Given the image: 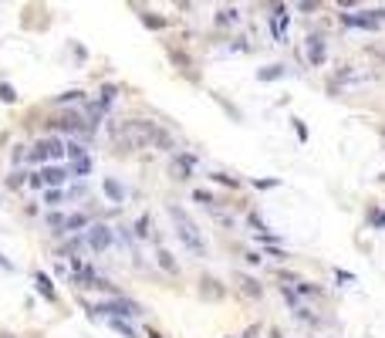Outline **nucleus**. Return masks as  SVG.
<instances>
[{
	"mask_svg": "<svg viewBox=\"0 0 385 338\" xmlns=\"http://www.w3.org/2000/svg\"><path fill=\"white\" fill-rule=\"evenodd\" d=\"M169 220H172V227H176V234H179L182 247L189 250L192 257H206V240H203L200 223H196L182 206H176V203H169Z\"/></svg>",
	"mask_w": 385,
	"mask_h": 338,
	"instance_id": "1",
	"label": "nucleus"
},
{
	"mask_svg": "<svg viewBox=\"0 0 385 338\" xmlns=\"http://www.w3.org/2000/svg\"><path fill=\"white\" fill-rule=\"evenodd\" d=\"M88 315H108V318H142L146 315V308L136 301H129V298H122V294H115L112 301H98L88 308Z\"/></svg>",
	"mask_w": 385,
	"mask_h": 338,
	"instance_id": "2",
	"label": "nucleus"
},
{
	"mask_svg": "<svg viewBox=\"0 0 385 338\" xmlns=\"http://www.w3.org/2000/svg\"><path fill=\"white\" fill-rule=\"evenodd\" d=\"M81 234H85V247H88L91 254L108 250V247H112V240H115V230H112V227H105V223H88Z\"/></svg>",
	"mask_w": 385,
	"mask_h": 338,
	"instance_id": "3",
	"label": "nucleus"
},
{
	"mask_svg": "<svg viewBox=\"0 0 385 338\" xmlns=\"http://www.w3.org/2000/svg\"><path fill=\"white\" fill-rule=\"evenodd\" d=\"M34 291L41 294L47 304H57V291H54V284H51V277H47L44 270H34Z\"/></svg>",
	"mask_w": 385,
	"mask_h": 338,
	"instance_id": "4",
	"label": "nucleus"
},
{
	"mask_svg": "<svg viewBox=\"0 0 385 338\" xmlns=\"http://www.w3.org/2000/svg\"><path fill=\"white\" fill-rule=\"evenodd\" d=\"M192 169H196V156H189V152H176V159H172V173H176V180H189Z\"/></svg>",
	"mask_w": 385,
	"mask_h": 338,
	"instance_id": "5",
	"label": "nucleus"
},
{
	"mask_svg": "<svg viewBox=\"0 0 385 338\" xmlns=\"http://www.w3.org/2000/svg\"><path fill=\"white\" fill-rule=\"evenodd\" d=\"M102 190H105V196H108L112 203H118V206H122L125 196H129V193H125V186L115 180V176H105V180H102Z\"/></svg>",
	"mask_w": 385,
	"mask_h": 338,
	"instance_id": "6",
	"label": "nucleus"
},
{
	"mask_svg": "<svg viewBox=\"0 0 385 338\" xmlns=\"http://www.w3.org/2000/svg\"><path fill=\"white\" fill-rule=\"evenodd\" d=\"M200 294H203L206 301H220V298L227 294V288L216 281V277H203V281H200Z\"/></svg>",
	"mask_w": 385,
	"mask_h": 338,
	"instance_id": "7",
	"label": "nucleus"
},
{
	"mask_svg": "<svg viewBox=\"0 0 385 338\" xmlns=\"http://www.w3.org/2000/svg\"><path fill=\"white\" fill-rule=\"evenodd\" d=\"M41 173H44V186H61L65 180H71V173L65 166H41Z\"/></svg>",
	"mask_w": 385,
	"mask_h": 338,
	"instance_id": "8",
	"label": "nucleus"
},
{
	"mask_svg": "<svg viewBox=\"0 0 385 338\" xmlns=\"http://www.w3.org/2000/svg\"><path fill=\"white\" fill-rule=\"evenodd\" d=\"M307 58H311V65H325L328 61V47L321 37H307Z\"/></svg>",
	"mask_w": 385,
	"mask_h": 338,
	"instance_id": "9",
	"label": "nucleus"
},
{
	"mask_svg": "<svg viewBox=\"0 0 385 338\" xmlns=\"http://www.w3.org/2000/svg\"><path fill=\"white\" fill-rule=\"evenodd\" d=\"M341 21L348 24V27H365V31H375V27L382 24L378 17H368V14H345Z\"/></svg>",
	"mask_w": 385,
	"mask_h": 338,
	"instance_id": "10",
	"label": "nucleus"
},
{
	"mask_svg": "<svg viewBox=\"0 0 385 338\" xmlns=\"http://www.w3.org/2000/svg\"><path fill=\"white\" fill-rule=\"evenodd\" d=\"M88 223H91L88 213H68V216H65V230H61V234H81Z\"/></svg>",
	"mask_w": 385,
	"mask_h": 338,
	"instance_id": "11",
	"label": "nucleus"
},
{
	"mask_svg": "<svg viewBox=\"0 0 385 338\" xmlns=\"http://www.w3.org/2000/svg\"><path fill=\"white\" fill-rule=\"evenodd\" d=\"M27 162H34V166H44V162H51V156H47V142L41 139V142H34V146L27 149Z\"/></svg>",
	"mask_w": 385,
	"mask_h": 338,
	"instance_id": "12",
	"label": "nucleus"
},
{
	"mask_svg": "<svg viewBox=\"0 0 385 338\" xmlns=\"http://www.w3.org/2000/svg\"><path fill=\"white\" fill-rule=\"evenodd\" d=\"M132 237H136V240H149V237H152V216L149 213H142L136 220V227H132Z\"/></svg>",
	"mask_w": 385,
	"mask_h": 338,
	"instance_id": "13",
	"label": "nucleus"
},
{
	"mask_svg": "<svg viewBox=\"0 0 385 338\" xmlns=\"http://www.w3.org/2000/svg\"><path fill=\"white\" fill-rule=\"evenodd\" d=\"M284 75H287V68H284V65H267V68L257 71V81H277V78H284Z\"/></svg>",
	"mask_w": 385,
	"mask_h": 338,
	"instance_id": "14",
	"label": "nucleus"
},
{
	"mask_svg": "<svg viewBox=\"0 0 385 338\" xmlns=\"http://www.w3.org/2000/svg\"><path fill=\"white\" fill-rule=\"evenodd\" d=\"M71 162H75V166L68 169V173H71V180H85V176L91 173V159H88V156H81V159H71Z\"/></svg>",
	"mask_w": 385,
	"mask_h": 338,
	"instance_id": "15",
	"label": "nucleus"
},
{
	"mask_svg": "<svg viewBox=\"0 0 385 338\" xmlns=\"http://www.w3.org/2000/svg\"><path fill=\"white\" fill-rule=\"evenodd\" d=\"M240 288H243L247 298H261V294H264V288L257 284V277H250V274H240Z\"/></svg>",
	"mask_w": 385,
	"mask_h": 338,
	"instance_id": "16",
	"label": "nucleus"
},
{
	"mask_svg": "<svg viewBox=\"0 0 385 338\" xmlns=\"http://www.w3.org/2000/svg\"><path fill=\"white\" fill-rule=\"evenodd\" d=\"M65 156H68V159H81V156H88V149L81 146L78 139H71V135H68V139H65Z\"/></svg>",
	"mask_w": 385,
	"mask_h": 338,
	"instance_id": "17",
	"label": "nucleus"
},
{
	"mask_svg": "<svg viewBox=\"0 0 385 338\" xmlns=\"http://www.w3.org/2000/svg\"><path fill=\"white\" fill-rule=\"evenodd\" d=\"M108 325H112V331H118L122 338H139V335H136V328L129 325L125 318H108Z\"/></svg>",
	"mask_w": 385,
	"mask_h": 338,
	"instance_id": "18",
	"label": "nucleus"
},
{
	"mask_svg": "<svg viewBox=\"0 0 385 338\" xmlns=\"http://www.w3.org/2000/svg\"><path fill=\"white\" fill-rule=\"evenodd\" d=\"M44 142H47V156L54 159V162H61V159H65V139H54V135H51Z\"/></svg>",
	"mask_w": 385,
	"mask_h": 338,
	"instance_id": "19",
	"label": "nucleus"
},
{
	"mask_svg": "<svg viewBox=\"0 0 385 338\" xmlns=\"http://www.w3.org/2000/svg\"><path fill=\"white\" fill-rule=\"evenodd\" d=\"M156 257H159V264H162V270H166V274H179V264L172 260V254H169V250H159Z\"/></svg>",
	"mask_w": 385,
	"mask_h": 338,
	"instance_id": "20",
	"label": "nucleus"
},
{
	"mask_svg": "<svg viewBox=\"0 0 385 338\" xmlns=\"http://www.w3.org/2000/svg\"><path fill=\"white\" fill-rule=\"evenodd\" d=\"M115 95H118V88H115V85H105V88H102V101H98V105H102V108H108V105L115 101Z\"/></svg>",
	"mask_w": 385,
	"mask_h": 338,
	"instance_id": "21",
	"label": "nucleus"
},
{
	"mask_svg": "<svg viewBox=\"0 0 385 338\" xmlns=\"http://www.w3.org/2000/svg\"><path fill=\"white\" fill-rule=\"evenodd\" d=\"M27 186H34V190H44V173H41V169L27 173Z\"/></svg>",
	"mask_w": 385,
	"mask_h": 338,
	"instance_id": "22",
	"label": "nucleus"
},
{
	"mask_svg": "<svg viewBox=\"0 0 385 338\" xmlns=\"http://www.w3.org/2000/svg\"><path fill=\"white\" fill-rule=\"evenodd\" d=\"M24 183H27V173H17V169H14L11 176H7V186H11V190H17V186H24Z\"/></svg>",
	"mask_w": 385,
	"mask_h": 338,
	"instance_id": "23",
	"label": "nucleus"
},
{
	"mask_svg": "<svg viewBox=\"0 0 385 338\" xmlns=\"http://www.w3.org/2000/svg\"><path fill=\"white\" fill-rule=\"evenodd\" d=\"M47 227H54V230H65V213H47L44 216Z\"/></svg>",
	"mask_w": 385,
	"mask_h": 338,
	"instance_id": "24",
	"label": "nucleus"
},
{
	"mask_svg": "<svg viewBox=\"0 0 385 338\" xmlns=\"http://www.w3.org/2000/svg\"><path fill=\"white\" fill-rule=\"evenodd\" d=\"M294 284H297V294H304V298H314V294H321L314 284H307V281H294Z\"/></svg>",
	"mask_w": 385,
	"mask_h": 338,
	"instance_id": "25",
	"label": "nucleus"
},
{
	"mask_svg": "<svg viewBox=\"0 0 385 338\" xmlns=\"http://www.w3.org/2000/svg\"><path fill=\"white\" fill-rule=\"evenodd\" d=\"M0 101H7V105H11V101H17V91H14L11 85H4V81H0Z\"/></svg>",
	"mask_w": 385,
	"mask_h": 338,
	"instance_id": "26",
	"label": "nucleus"
},
{
	"mask_svg": "<svg viewBox=\"0 0 385 338\" xmlns=\"http://www.w3.org/2000/svg\"><path fill=\"white\" fill-rule=\"evenodd\" d=\"M192 200H196V203H203V206H216V200L210 196V193H203V190H192Z\"/></svg>",
	"mask_w": 385,
	"mask_h": 338,
	"instance_id": "27",
	"label": "nucleus"
},
{
	"mask_svg": "<svg viewBox=\"0 0 385 338\" xmlns=\"http://www.w3.org/2000/svg\"><path fill=\"white\" fill-rule=\"evenodd\" d=\"M61 200H65V193H61V190H47L44 193V203H47V206H57Z\"/></svg>",
	"mask_w": 385,
	"mask_h": 338,
	"instance_id": "28",
	"label": "nucleus"
},
{
	"mask_svg": "<svg viewBox=\"0 0 385 338\" xmlns=\"http://www.w3.org/2000/svg\"><path fill=\"white\" fill-rule=\"evenodd\" d=\"M213 180H216V183H223V186H240L237 176H227V173H213Z\"/></svg>",
	"mask_w": 385,
	"mask_h": 338,
	"instance_id": "29",
	"label": "nucleus"
},
{
	"mask_svg": "<svg viewBox=\"0 0 385 338\" xmlns=\"http://www.w3.org/2000/svg\"><path fill=\"white\" fill-rule=\"evenodd\" d=\"M54 101H61V105H65V101H81V91H78V88H71V91H65V95H57Z\"/></svg>",
	"mask_w": 385,
	"mask_h": 338,
	"instance_id": "30",
	"label": "nucleus"
},
{
	"mask_svg": "<svg viewBox=\"0 0 385 338\" xmlns=\"http://www.w3.org/2000/svg\"><path fill=\"white\" fill-rule=\"evenodd\" d=\"M253 186H257V190H277L281 180H253Z\"/></svg>",
	"mask_w": 385,
	"mask_h": 338,
	"instance_id": "31",
	"label": "nucleus"
},
{
	"mask_svg": "<svg viewBox=\"0 0 385 338\" xmlns=\"http://www.w3.org/2000/svg\"><path fill=\"white\" fill-rule=\"evenodd\" d=\"M142 24H146V27H156V31H159V27H162L166 21H162V17H149V14H142Z\"/></svg>",
	"mask_w": 385,
	"mask_h": 338,
	"instance_id": "32",
	"label": "nucleus"
},
{
	"mask_svg": "<svg viewBox=\"0 0 385 338\" xmlns=\"http://www.w3.org/2000/svg\"><path fill=\"white\" fill-rule=\"evenodd\" d=\"M294 132H297V139H301V142H307V125L301 122V119H294Z\"/></svg>",
	"mask_w": 385,
	"mask_h": 338,
	"instance_id": "33",
	"label": "nucleus"
},
{
	"mask_svg": "<svg viewBox=\"0 0 385 338\" xmlns=\"http://www.w3.org/2000/svg\"><path fill=\"white\" fill-rule=\"evenodd\" d=\"M247 220H250V227H253L257 234H264V230H267V227H264V220H261V216H257V213H250Z\"/></svg>",
	"mask_w": 385,
	"mask_h": 338,
	"instance_id": "34",
	"label": "nucleus"
},
{
	"mask_svg": "<svg viewBox=\"0 0 385 338\" xmlns=\"http://www.w3.org/2000/svg\"><path fill=\"white\" fill-rule=\"evenodd\" d=\"M216 21H220V24H237V11H223Z\"/></svg>",
	"mask_w": 385,
	"mask_h": 338,
	"instance_id": "35",
	"label": "nucleus"
},
{
	"mask_svg": "<svg viewBox=\"0 0 385 338\" xmlns=\"http://www.w3.org/2000/svg\"><path fill=\"white\" fill-rule=\"evenodd\" d=\"M243 257H247V264H261V260H264V254H261V250H247Z\"/></svg>",
	"mask_w": 385,
	"mask_h": 338,
	"instance_id": "36",
	"label": "nucleus"
},
{
	"mask_svg": "<svg viewBox=\"0 0 385 338\" xmlns=\"http://www.w3.org/2000/svg\"><path fill=\"white\" fill-rule=\"evenodd\" d=\"M65 196H68V200H78V196H85V186L78 183V186H71V190L65 193Z\"/></svg>",
	"mask_w": 385,
	"mask_h": 338,
	"instance_id": "37",
	"label": "nucleus"
},
{
	"mask_svg": "<svg viewBox=\"0 0 385 338\" xmlns=\"http://www.w3.org/2000/svg\"><path fill=\"white\" fill-rule=\"evenodd\" d=\"M267 254H271L274 260H287V250H277V247H271V250H267Z\"/></svg>",
	"mask_w": 385,
	"mask_h": 338,
	"instance_id": "38",
	"label": "nucleus"
},
{
	"mask_svg": "<svg viewBox=\"0 0 385 338\" xmlns=\"http://www.w3.org/2000/svg\"><path fill=\"white\" fill-rule=\"evenodd\" d=\"M24 156H27V152H24V146H14V152H11V159H14V162H21Z\"/></svg>",
	"mask_w": 385,
	"mask_h": 338,
	"instance_id": "39",
	"label": "nucleus"
},
{
	"mask_svg": "<svg viewBox=\"0 0 385 338\" xmlns=\"http://www.w3.org/2000/svg\"><path fill=\"white\" fill-rule=\"evenodd\" d=\"M335 277L338 281H355V274H348V270H335Z\"/></svg>",
	"mask_w": 385,
	"mask_h": 338,
	"instance_id": "40",
	"label": "nucleus"
},
{
	"mask_svg": "<svg viewBox=\"0 0 385 338\" xmlns=\"http://www.w3.org/2000/svg\"><path fill=\"white\" fill-rule=\"evenodd\" d=\"M0 270H14V260H7L4 254H0Z\"/></svg>",
	"mask_w": 385,
	"mask_h": 338,
	"instance_id": "41",
	"label": "nucleus"
},
{
	"mask_svg": "<svg viewBox=\"0 0 385 338\" xmlns=\"http://www.w3.org/2000/svg\"><path fill=\"white\" fill-rule=\"evenodd\" d=\"M317 7V0H301V11H314Z\"/></svg>",
	"mask_w": 385,
	"mask_h": 338,
	"instance_id": "42",
	"label": "nucleus"
},
{
	"mask_svg": "<svg viewBox=\"0 0 385 338\" xmlns=\"http://www.w3.org/2000/svg\"><path fill=\"white\" fill-rule=\"evenodd\" d=\"M149 338H162V335H159V331H149Z\"/></svg>",
	"mask_w": 385,
	"mask_h": 338,
	"instance_id": "43",
	"label": "nucleus"
},
{
	"mask_svg": "<svg viewBox=\"0 0 385 338\" xmlns=\"http://www.w3.org/2000/svg\"><path fill=\"white\" fill-rule=\"evenodd\" d=\"M4 338H14V335H4Z\"/></svg>",
	"mask_w": 385,
	"mask_h": 338,
	"instance_id": "44",
	"label": "nucleus"
},
{
	"mask_svg": "<svg viewBox=\"0 0 385 338\" xmlns=\"http://www.w3.org/2000/svg\"><path fill=\"white\" fill-rule=\"evenodd\" d=\"M230 338H233V335H230Z\"/></svg>",
	"mask_w": 385,
	"mask_h": 338,
	"instance_id": "45",
	"label": "nucleus"
}]
</instances>
